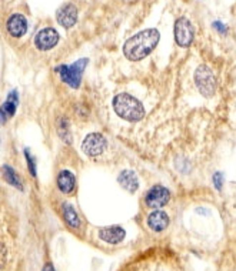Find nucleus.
Wrapping results in <instances>:
<instances>
[{
  "instance_id": "nucleus-12",
  "label": "nucleus",
  "mask_w": 236,
  "mask_h": 271,
  "mask_svg": "<svg viewBox=\"0 0 236 271\" xmlns=\"http://www.w3.org/2000/svg\"><path fill=\"white\" fill-rule=\"evenodd\" d=\"M169 224V217L165 211H160V210H156L149 214L148 217V226L151 227V230L156 231H163Z\"/></svg>"
},
{
  "instance_id": "nucleus-9",
  "label": "nucleus",
  "mask_w": 236,
  "mask_h": 271,
  "mask_svg": "<svg viewBox=\"0 0 236 271\" xmlns=\"http://www.w3.org/2000/svg\"><path fill=\"white\" fill-rule=\"evenodd\" d=\"M56 19H57V22H59L60 26H63L65 29H69V27L73 26V25L76 23V20H78V9H76L73 4L68 3V4L62 6V7L57 10Z\"/></svg>"
},
{
  "instance_id": "nucleus-7",
  "label": "nucleus",
  "mask_w": 236,
  "mask_h": 271,
  "mask_svg": "<svg viewBox=\"0 0 236 271\" xmlns=\"http://www.w3.org/2000/svg\"><path fill=\"white\" fill-rule=\"evenodd\" d=\"M170 200V193L166 187L163 186H155L149 190V193L146 194V199L145 202L149 207H155V208H159V207H163L166 205Z\"/></svg>"
},
{
  "instance_id": "nucleus-6",
  "label": "nucleus",
  "mask_w": 236,
  "mask_h": 271,
  "mask_svg": "<svg viewBox=\"0 0 236 271\" xmlns=\"http://www.w3.org/2000/svg\"><path fill=\"white\" fill-rule=\"evenodd\" d=\"M106 138L99 133H92L84 137L82 150L87 157H97L106 149Z\"/></svg>"
},
{
  "instance_id": "nucleus-19",
  "label": "nucleus",
  "mask_w": 236,
  "mask_h": 271,
  "mask_svg": "<svg viewBox=\"0 0 236 271\" xmlns=\"http://www.w3.org/2000/svg\"><path fill=\"white\" fill-rule=\"evenodd\" d=\"M221 180H222V174H215V186L219 189H221V183H222Z\"/></svg>"
},
{
  "instance_id": "nucleus-13",
  "label": "nucleus",
  "mask_w": 236,
  "mask_h": 271,
  "mask_svg": "<svg viewBox=\"0 0 236 271\" xmlns=\"http://www.w3.org/2000/svg\"><path fill=\"white\" fill-rule=\"evenodd\" d=\"M57 186L62 193L69 194V193H72V190L75 189V176L70 173L69 170L60 171V174L57 177Z\"/></svg>"
},
{
  "instance_id": "nucleus-2",
  "label": "nucleus",
  "mask_w": 236,
  "mask_h": 271,
  "mask_svg": "<svg viewBox=\"0 0 236 271\" xmlns=\"http://www.w3.org/2000/svg\"><path fill=\"white\" fill-rule=\"evenodd\" d=\"M115 113L127 122H138L145 116V108L138 99L133 96L120 93L113 99Z\"/></svg>"
},
{
  "instance_id": "nucleus-14",
  "label": "nucleus",
  "mask_w": 236,
  "mask_h": 271,
  "mask_svg": "<svg viewBox=\"0 0 236 271\" xmlns=\"http://www.w3.org/2000/svg\"><path fill=\"white\" fill-rule=\"evenodd\" d=\"M119 184L127 191L133 193L138 189L139 181H138V176L132 171V170H125L120 176H119Z\"/></svg>"
},
{
  "instance_id": "nucleus-8",
  "label": "nucleus",
  "mask_w": 236,
  "mask_h": 271,
  "mask_svg": "<svg viewBox=\"0 0 236 271\" xmlns=\"http://www.w3.org/2000/svg\"><path fill=\"white\" fill-rule=\"evenodd\" d=\"M57 41H59L57 32L52 27H46L38 33V36L35 39V44L39 50H50L57 44Z\"/></svg>"
},
{
  "instance_id": "nucleus-15",
  "label": "nucleus",
  "mask_w": 236,
  "mask_h": 271,
  "mask_svg": "<svg viewBox=\"0 0 236 271\" xmlns=\"http://www.w3.org/2000/svg\"><path fill=\"white\" fill-rule=\"evenodd\" d=\"M63 216H65V220H66V223L69 224L70 227L78 229L80 226V220H79V217L76 214L75 208L69 203L63 204Z\"/></svg>"
},
{
  "instance_id": "nucleus-17",
  "label": "nucleus",
  "mask_w": 236,
  "mask_h": 271,
  "mask_svg": "<svg viewBox=\"0 0 236 271\" xmlns=\"http://www.w3.org/2000/svg\"><path fill=\"white\" fill-rule=\"evenodd\" d=\"M4 178L10 183V184H13L14 187H17V189H22V184L19 183V177L14 174L13 169H10V167H7V166H4Z\"/></svg>"
},
{
  "instance_id": "nucleus-4",
  "label": "nucleus",
  "mask_w": 236,
  "mask_h": 271,
  "mask_svg": "<svg viewBox=\"0 0 236 271\" xmlns=\"http://www.w3.org/2000/svg\"><path fill=\"white\" fill-rule=\"evenodd\" d=\"M195 83L199 92L203 96H212L215 93V77L212 70L206 66H199L195 71Z\"/></svg>"
},
{
  "instance_id": "nucleus-10",
  "label": "nucleus",
  "mask_w": 236,
  "mask_h": 271,
  "mask_svg": "<svg viewBox=\"0 0 236 271\" xmlns=\"http://www.w3.org/2000/svg\"><path fill=\"white\" fill-rule=\"evenodd\" d=\"M7 32L14 36V37H20L23 36L26 32H28V20L23 14H12L9 19H7Z\"/></svg>"
},
{
  "instance_id": "nucleus-5",
  "label": "nucleus",
  "mask_w": 236,
  "mask_h": 271,
  "mask_svg": "<svg viewBox=\"0 0 236 271\" xmlns=\"http://www.w3.org/2000/svg\"><path fill=\"white\" fill-rule=\"evenodd\" d=\"M195 37V29L188 19H178L175 23V40L182 47H188L192 44Z\"/></svg>"
},
{
  "instance_id": "nucleus-21",
  "label": "nucleus",
  "mask_w": 236,
  "mask_h": 271,
  "mask_svg": "<svg viewBox=\"0 0 236 271\" xmlns=\"http://www.w3.org/2000/svg\"><path fill=\"white\" fill-rule=\"evenodd\" d=\"M43 271H55V269H53V266H52V264H46V266H44V269H43Z\"/></svg>"
},
{
  "instance_id": "nucleus-18",
  "label": "nucleus",
  "mask_w": 236,
  "mask_h": 271,
  "mask_svg": "<svg viewBox=\"0 0 236 271\" xmlns=\"http://www.w3.org/2000/svg\"><path fill=\"white\" fill-rule=\"evenodd\" d=\"M25 154H26V157H28V163H29V169H30V173L35 176L36 174V167L33 166V160H32V156L29 154V150H26L25 151Z\"/></svg>"
},
{
  "instance_id": "nucleus-11",
  "label": "nucleus",
  "mask_w": 236,
  "mask_h": 271,
  "mask_svg": "<svg viewBox=\"0 0 236 271\" xmlns=\"http://www.w3.org/2000/svg\"><path fill=\"white\" fill-rule=\"evenodd\" d=\"M126 233L122 227H118V226H112V227H106V229H102L99 231V237L106 241V243L111 244H118L120 243L123 238H125Z\"/></svg>"
},
{
  "instance_id": "nucleus-20",
  "label": "nucleus",
  "mask_w": 236,
  "mask_h": 271,
  "mask_svg": "<svg viewBox=\"0 0 236 271\" xmlns=\"http://www.w3.org/2000/svg\"><path fill=\"white\" fill-rule=\"evenodd\" d=\"M215 27H216V29H219V30H221L222 33H225V32H226V27L223 26L221 22H216V23H215Z\"/></svg>"
},
{
  "instance_id": "nucleus-3",
  "label": "nucleus",
  "mask_w": 236,
  "mask_h": 271,
  "mask_svg": "<svg viewBox=\"0 0 236 271\" xmlns=\"http://www.w3.org/2000/svg\"><path fill=\"white\" fill-rule=\"evenodd\" d=\"M87 62H89L87 59H82V60L75 62L70 66H59V68H56V71L59 73L60 79L65 83H68L70 87L78 89L80 84V80H82L84 68L87 66Z\"/></svg>"
},
{
  "instance_id": "nucleus-1",
  "label": "nucleus",
  "mask_w": 236,
  "mask_h": 271,
  "mask_svg": "<svg viewBox=\"0 0 236 271\" xmlns=\"http://www.w3.org/2000/svg\"><path fill=\"white\" fill-rule=\"evenodd\" d=\"M159 39H160V33L156 29L143 30L136 36L130 37L129 40H126L123 44V54L126 56V59L132 62L142 60L156 47Z\"/></svg>"
},
{
  "instance_id": "nucleus-16",
  "label": "nucleus",
  "mask_w": 236,
  "mask_h": 271,
  "mask_svg": "<svg viewBox=\"0 0 236 271\" xmlns=\"http://www.w3.org/2000/svg\"><path fill=\"white\" fill-rule=\"evenodd\" d=\"M16 103H17V93L13 92L12 95L9 96V99H7V102L3 104V107H1V116H3V122H6V119H7V114L9 116H13L14 113V108H16Z\"/></svg>"
}]
</instances>
